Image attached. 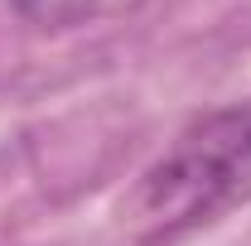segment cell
Masks as SVG:
<instances>
[{"mask_svg": "<svg viewBox=\"0 0 251 246\" xmlns=\"http://www.w3.org/2000/svg\"><path fill=\"white\" fill-rule=\"evenodd\" d=\"M242 193H251V101L188 121L140 174L130 193V222L155 237H174L218 217Z\"/></svg>", "mask_w": 251, "mask_h": 246, "instance_id": "cell-1", "label": "cell"}, {"mask_svg": "<svg viewBox=\"0 0 251 246\" xmlns=\"http://www.w3.org/2000/svg\"><path fill=\"white\" fill-rule=\"evenodd\" d=\"M20 20H29V25H73V20H82L87 10H92L97 0H5Z\"/></svg>", "mask_w": 251, "mask_h": 246, "instance_id": "cell-2", "label": "cell"}]
</instances>
